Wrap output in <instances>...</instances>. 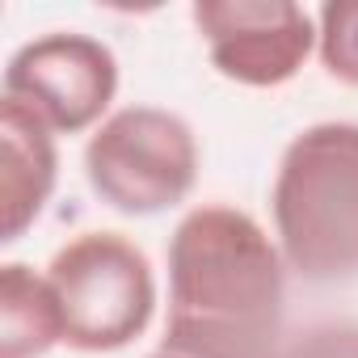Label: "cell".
<instances>
[{
  "mask_svg": "<svg viewBox=\"0 0 358 358\" xmlns=\"http://www.w3.org/2000/svg\"><path fill=\"white\" fill-rule=\"evenodd\" d=\"M282 249L236 207H199L169 241V358H282Z\"/></svg>",
  "mask_w": 358,
  "mask_h": 358,
  "instance_id": "cell-1",
  "label": "cell"
},
{
  "mask_svg": "<svg viewBox=\"0 0 358 358\" xmlns=\"http://www.w3.org/2000/svg\"><path fill=\"white\" fill-rule=\"evenodd\" d=\"M282 262L308 282L358 278V122L299 131L274 177Z\"/></svg>",
  "mask_w": 358,
  "mask_h": 358,
  "instance_id": "cell-2",
  "label": "cell"
},
{
  "mask_svg": "<svg viewBox=\"0 0 358 358\" xmlns=\"http://www.w3.org/2000/svg\"><path fill=\"white\" fill-rule=\"evenodd\" d=\"M47 282L64 316V341L85 354H106L131 345L156 308V278L127 236L85 232L68 241L51 266Z\"/></svg>",
  "mask_w": 358,
  "mask_h": 358,
  "instance_id": "cell-3",
  "label": "cell"
},
{
  "mask_svg": "<svg viewBox=\"0 0 358 358\" xmlns=\"http://www.w3.org/2000/svg\"><path fill=\"white\" fill-rule=\"evenodd\" d=\"M93 194L122 215L177 207L199 177V139L186 118L156 106L118 110L85 148Z\"/></svg>",
  "mask_w": 358,
  "mask_h": 358,
  "instance_id": "cell-4",
  "label": "cell"
},
{
  "mask_svg": "<svg viewBox=\"0 0 358 358\" xmlns=\"http://www.w3.org/2000/svg\"><path fill=\"white\" fill-rule=\"evenodd\" d=\"M118 89V64L89 34H47L26 43L5 68V97L22 101L51 131L93 127Z\"/></svg>",
  "mask_w": 358,
  "mask_h": 358,
  "instance_id": "cell-5",
  "label": "cell"
},
{
  "mask_svg": "<svg viewBox=\"0 0 358 358\" xmlns=\"http://www.w3.org/2000/svg\"><path fill=\"white\" fill-rule=\"evenodd\" d=\"M194 26L211 47V64L253 89L287 85L320 34L308 9L291 0H199Z\"/></svg>",
  "mask_w": 358,
  "mask_h": 358,
  "instance_id": "cell-6",
  "label": "cell"
},
{
  "mask_svg": "<svg viewBox=\"0 0 358 358\" xmlns=\"http://www.w3.org/2000/svg\"><path fill=\"white\" fill-rule=\"evenodd\" d=\"M0 203H5V245H13L47 207L51 190H55V135L51 127L30 114L22 101L5 97L0 101Z\"/></svg>",
  "mask_w": 358,
  "mask_h": 358,
  "instance_id": "cell-7",
  "label": "cell"
},
{
  "mask_svg": "<svg viewBox=\"0 0 358 358\" xmlns=\"http://www.w3.org/2000/svg\"><path fill=\"white\" fill-rule=\"evenodd\" d=\"M64 341V316L47 278L9 262L0 270V358H38Z\"/></svg>",
  "mask_w": 358,
  "mask_h": 358,
  "instance_id": "cell-8",
  "label": "cell"
},
{
  "mask_svg": "<svg viewBox=\"0 0 358 358\" xmlns=\"http://www.w3.org/2000/svg\"><path fill=\"white\" fill-rule=\"evenodd\" d=\"M320 64L329 76L358 85V0H329L320 9Z\"/></svg>",
  "mask_w": 358,
  "mask_h": 358,
  "instance_id": "cell-9",
  "label": "cell"
},
{
  "mask_svg": "<svg viewBox=\"0 0 358 358\" xmlns=\"http://www.w3.org/2000/svg\"><path fill=\"white\" fill-rule=\"evenodd\" d=\"M282 358H358V324L354 320L316 324V329L291 337Z\"/></svg>",
  "mask_w": 358,
  "mask_h": 358,
  "instance_id": "cell-10",
  "label": "cell"
},
{
  "mask_svg": "<svg viewBox=\"0 0 358 358\" xmlns=\"http://www.w3.org/2000/svg\"><path fill=\"white\" fill-rule=\"evenodd\" d=\"M152 358H169V354H152Z\"/></svg>",
  "mask_w": 358,
  "mask_h": 358,
  "instance_id": "cell-11",
  "label": "cell"
}]
</instances>
